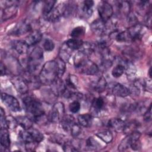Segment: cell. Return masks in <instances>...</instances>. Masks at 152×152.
<instances>
[{
  "label": "cell",
  "mask_w": 152,
  "mask_h": 152,
  "mask_svg": "<svg viewBox=\"0 0 152 152\" xmlns=\"http://www.w3.org/2000/svg\"><path fill=\"white\" fill-rule=\"evenodd\" d=\"M74 64L78 72L88 75H94L99 71L97 65L90 59L89 56L79 50L74 58Z\"/></svg>",
  "instance_id": "6da1fadb"
},
{
  "label": "cell",
  "mask_w": 152,
  "mask_h": 152,
  "mask_svg": "<svg viewBox=\"0 0 152 152\" xmlns=\"http://www.w3.org/2000/svg\"><path fill=\"white\" fill-rule=\"evenodd\" d=\"M23 103L25 110L29 114L33 122L39 123L45 116V111L40 102L30 96H25L23 99Z\"/></svg>",
  "instance_id": "7a4b0ae2"
},
{
  "label": "cell",
  "mask_w": 152,
  "mask_h": 152,
  "mask_svg": "<svg viewBox=\"0 0 152 152\" xmlns=\"http://www.w3.org/2000/svg\"><path fill=\"white\" fill-rule=\"evenodd\" d=\"M38 77L40 82L45 85H51L59 78L58 68L56 61L46 62L42 66Z\"/></svg>",
  "instance_id": "3957f363"
},
{
  "label": "cell",
  "mask_w": 152,
  "mask_h": 152,
  "mask_svg": "<svg viewBox=\"0 0 152 152\" xmlns=\"http://www.w3.org/2000/svg\"><path fill=\"white\" fill-rule=\"evenodd\" d=\"M43 61V51L40 47H36L30 53L27 61V70L31 74L36 72Z\"/></svg>",
  "instance_id": "277c9868"
},
{
  "label": "cell",
  "mask_w": 152,
  "mask_h": 152,
  "mask_svg": "<svg viewBox=\"0 0 152 152\" xmlns=\"http://www.w3.org/2000/svg\"><path fill=\"white\" fill-rule=\"evenodd\" d=\"M97 11L100 19L104 22L109 21L113 14L112 6L107 1H100L97 6Z\"/></svg>",
  "instance_id": "5b68a950"
},
{
  "label": "cell",
  "mask_w": 152,
  "mask_h": 152,
  "mask_svg": "<svg viewBox=\"0 0 152 152\" xmlns=\"http://www.w3.org/2000/svg\"><path fill=\"white\" fill-rule=\"evenodd\" d=\"M64 113L65 110L64 104L61 102H58L53 105L49 113L48 119L50 122L56 123L61 121L64 116Z\"/></svg>",
  "instance_id": "8992f818"
},
{
  "label": "cell",
  "mask_w": 152,
  "mask_h": 152,
  "mask_svg": "<svg viewBox=\"0 0 152 152\" xmlns=\"http://www.w3.org/2000/svg\"><path fill=\"white\" fill-rule=\"evenodd\" d=\"M2 102L11 111L16 112L21 110V107L18 100L14 96L7 93H2L1 95Z\"/></svg>",
  "instance_id": "52a82bcc"
},
{
  "label": "cell",
  "mask_w": 152,
  "mask_h": 152,
  "mask_svg": "<svg viewBox=\"0 0 152 152\" xmlns=\"http://www.w3.org/2000/svg\"><path fill=\"white\" fill-rule=\"evenodd\" d=\"M11 81L18 93L25 94L28 91V83L23 77L14 76L11 78Z\"/></svg>",
  "instance_id": "ba28073f"
},
{
  "label": "cell",
  "mask_w": 152,
  "mask_h": 152,
  "mask_svg": "<svg viewBox=\"0 0 152 152\" xmlns=\"http://www.w3.org/2000/svg\"><path fill=\"white\" fill-rule=\"evenodd\" d=\"M9 2V1H8ZM17 5L15 2L11 1L5 7L4 10H1V20H6L13 17L17 12Z\"/></svg>",
  "instance_id": "9c48e42d"
},
{
  "label": "cell",
  "mask_w": 152,
  "mask_h": 152,
  "mask_svg": "<svg viewBox=\"0 0 152 152\" xmlns=\"http://www.w3.org/2000/svg\"><path fill=\"white\" fill-rule=\"evenodd\" d=\"M66 4L61 3L54 7L52 11L46 16L45 18L50 21H56L59 19L62 15L65 14Z\"/></svg>",
  "instance_id": "30bf717a"
},
{
  "label": "cell",
  "mask_w": 152,
  "mask_h": 152,
  "mask_svg": "<svg viewBox=\"0 0 152 152\" xmlns=\"http://www.w3.org/2000/svg\"><path fill=\"white\" fill-rule=\"evenodd\" d=\"M92 31L100 36H102L106 33V24L101 19H97L93 21L90 25Z\"/></svg>",
  "instance_id": "8fae6325"
},
{
  "label": "cell",
  "mask_w": 152,
  "mask_h": 152,
  "mask_svg": "<svg viewBox=\"0 0 152 152\" xmlns=\"http://www.w3.org/2000/svg\"><path fill=\"white\" fill-rule=\"evenodd\" d=\"M111 91L113 95L120 97H125L131 94L129 88L120 83L115 84L112 87Z\"/></svg>",
  "instance_id": "7c38bea8"
},
{
  "label": "cell",
  "mask_w": 152,
  "mask_h": 152,
  "mask_svg": "<svg viewBox=\"0 0 152 152\" xmlns=\"http://www.w3.org/2000/svg\"><path fill=\"white\" fill-rule=\"evenodd\" d=\"M31 30L30 24L26 21H22L18 23L12 30V34L15 36H21Z\"/></svg>",
  "instance_id": "4fadbf2b"
},
{
  "label": "cell",
  "mask_w": 152,
  "mask_h": 152,
  "mask_svg": "<svg viewBox=\"0 0 152 152\" xmlns=\"http://www.w3.org/2000/svg\"><path fill=\"white\" fill-rule=\"evenodd\" d=\"M105 102L103 97H99L94 98L91 102V110L94 115H100L104 110Z\"/></svg>",
  "instance_id": "5bb4252c"
},
{
  "label": "cell",
  "mask_w": 152,
  "mask_h": 152,
  "mask_svg": "<svg viewBox=\"0 0 152 152\" xmlns=\"http://www.w3.org/2000/svg\"><path fill=\"white\" fill-rule=\"evenodd\" d=\"M42 39V34L39 30H34L26 38L24 41L29 46H34L39 43Z\"/></svg>",
  "instance_id": "9a60e30c"
},
{
  "label": "cell",
  "mask_w": 152,
  "mask_h": 152,
  "mask_svg": "<svg viewBox=\"0 0 152 152\" xmlns=\"http://www.w3.org/2000/svg\"><path fill=\"white\" fill-rule=\"evenodd\" d=\"M11 46L12 49L19 55H24L28 51L29 46L24 40H14Z\"/></svg>",
  "instance_id": "2e32d148"
},
{
  "label": "cell",
  "mask_w": 152,
  "mask_h": 152,
  "mask_svg": "<svg viewBox=\"0 0 152 152\" xmlns=\"http://www.w3.org/2000/svg\"><path fill=\"white\" fill-rule=\"evenodd\" d=\"M125 125V122L121 118H112L107 122L108 128L116 132H122Z\"/></svg>",
  "instance_id": "e0dca14e"
},
{
  "label": "cell",
  "mask_w": 152,
  "mask_h": 152,
  "mask_svg": "<svg viewBox=\"0 0 152 152\" xmlns=\"http://www.w3.org/2000/svg\"><path fill=\"white\" fill-rule=\"evenodd\" d=\"M75 121L73 116L71 115H65L61 120V125L64 130L70 132V131L75 124Z\"/></svg>",
  "instance_id": "ac0fdd59"
},
{
  "label": "cell",
  "mask_w": 152,
  "mask_h": 152,
  "mask_svg": "<svg viewBox=\"0 0 152 152\" xmlns=\"http://www.w3.org/2000/svg\"><path fill=\"white\" fill-rule=\"evenodd\" d=\"M116 7L118 12L122 15L127 16L130 12L131 4L126 1H119L116 2Z\"/></svg>",
  "instance_id": "d6986e66"
},
{
  "label": "cell",
  "mask_w": 152,
  "mask_h": 152,
  "mask_svg": "<svg viewBox=\"0 0 152 152\" xmlns=\"http://www.w3.org/2000/svg\"><path fill=\"white\" fill-rule=\"evenodd\" d=\"M0 142L1 148L5 150L8 149L10 147V138L7 128H2L0 131Z\"/></svg>",
  "instance_id": "ffe728a7"
},
{
  "label": "cell",
  "mask_w": 152,
  "mask_h": 152,
  "mask_svg": "<svg viewBox=\"0 0 152 152\" xmlns=\"http://www.w3.org/2000/svg\"><path fill=\"white\" fill-rule=\"evenodd\" d=\"M17 122L24 129H28L33 127V121L30 118L25 116H19L16 118Z\"/></svg>",
  "instance_id": "44dd1931"
},
{
  "label": "cell",
  "mask_w": 152,
  "mask_h": 152,
  "mask_svg": "<svg viewBox=\"0 0 152 152\" xmlns=\"http://www.w3.org/2000/svg\"><path fill=\"white\" fill-rule=\"evenodd\" d=\"M78 124L83 127H90L93 122V116L91 114L84 113L78 116Z\"/></svg>",
  "instance_id": "7402d4cb"
},
{
  "label": "cell",
  "mask_w": 152,
  "mask_h": 152,
  "mask_svg": "<svg viewBox=\"0 0 152 152\" xmlns=\"http://www.w3.org/2000/svg\"><path fill=\"white\" fill-rule=\"evenodd\" d=\"M136 68L134 65V64L129 61V60L126 61L125 64V72L128 77L131 81H134L135 79V74H136Z\"/></svg>",
  "instance_id": "603a6c76"
},
{
  "label": "cell",
  "mask_w": 152,
  "mask_h": 152,
  "mask_svg": "<svg viewBox=\"0 0 152 152\" xmlns=\"http://www.w3.org/2000/svg\"><path fill=\"white\" fill-rule=\"evenodd\" d=\"M126 60L119 62L112 69V75L115 78L120 77L125 72V64Z\"/></svg>",
  "instance_id": "cb8c5ba5"
},
{
  "label": "cell",
  "mask_w": 152,
  "mask_h": 152,
  "mask_svg": "<svg viewBox=\"0 0 152 152\" xmlns=\"http://www.w3.org/2000/svg\"><path fill=\"white\" fill-rule=\"evenodd\" d=\"M107 86V83L105 78L103 77L98 78L95 81L92 83V87L94 90L97 92L103 91Z\"/></svg>",
  "instance_id": "d4e9b609"
},
{
  "label": "cell",
  "mask_w": 152,
  "mask_h": 152,
  "mask_svg": "<svg viewBox=\"0 0 152 152\" xmlns=\"http://www.w3.org/2000/svg\"><path fill=\"white\" fill-rule=\"evenodd\" d=\"M139 126L140 124L136 121H131L127 123L125 122L122 132L125 134L129 135L136 131H138L137 129L139 128Z\"/></svg>",
  "instance_id": "484cf974"
},
{
  "label": "cell",
  "mask_w": 152,
  "mask_h": 152,
  "mask_svg": "<svg viewBox=\"0 0 152 152\" xmlns=\"http://www.w3.org/2000/svg\"><path fill=\"white\" fill-rule=\"evenodd\" d=\"M81 10L84 15L86 17H89L93 13V7L94 5V2L91 0L84 1L82 4Z\"/></svg>",
  "instance_id": "4316f807"
},
{
  "label": "cell",
  "mask_w": 152,
  "mask_h": 152,
  "mask_svg": "<svg viewBox=\"0 0 152 152\" xmlns=\"http://www.w3.org/2000/svg\"><path fill=\"white\" fill-rule=\"evenodd\" d=\"M83 42L80 39H75L71 38L68 40L65 44L72 50H78L81 48L83 44Z\"/></svg>",
  "instance_id": "83f0119b"
},
{
  "label": "cell",
  "mask_w": 152,
  "mask_h": 152,
  "mask_svg": "<svg viewBox=\"0 0 152 152\" xmlns=\"http://www.w3.org/2000/svg\"><path fill=\"white\" fill-rule=\"evenodd\" d=\"M96 135L104 142L108 144L113 140V134L109 130H104L96 133Z\"/></svg>",
  "instance_id": "f1b7e54d"
},
{
  "label": "cell",
  "mask_w": 152,
  "mask_h": 152,
  "mask_svg": "<svg viewBox=\"0 0 152 152\" xmlns=\"http://www.w3.org/2000/svg\"><path fill=\"white\" fill-rule=\"evenodd\" d=\"M56 3L55 1L49 0L44 2L42 7V14L44 17H46L54 8L55 4Z\"/></svg>",
  "instance_id": "f546056e"
},
{
  "label": "cell",
  "mask_w": 152,
  "mask_h": 152,
  "mask_svg": "<svg viewBox=\"0 0 152 152\" xmlns=\"http://www.w3.org/2000/svg\"><path fill=\"white\" fill-rule=\"evenodd\" d=\"M72 50L70 49L65 43H64V46H63L59 51V58H60L61 59H62L64 62H67L70 56H71V51Z\"/></svg>",
  "instance_id": "4dcf8cb0"
},
{
  "label": "cell",
  "mask_w": 152,
  "mask_h": 152,
  "mask_svg": "<svg viewBox=\"0 0 152 152\" xmlns=\"http://www.w3.org/2000/svg\"><path fill=\"white\" fill-rule=\"evenodd\" d=\"M27 130H28V131L30 132L33 140L36 143L39 144V142H40L42 141L43 140L44 136L42 134V132H40L39 130H37L33 127H31V128H30Z\"/></svg>",
  "instance_id": "1f68e13d"
},
{
  "label": "cell",
  "mask_w": 152,
  "mask_h": 152,
  "mask_svg": "<svg viewBox=\"0 0 152 152\" xmlns=\"http://www.w3.org/2000/svg\"><path fill=\"white\" fill-rule=\"evenodd\" d=\"M86 31V29L83 26H78L75 27L71 33V36L72 38L80 39V37L83 36Z\"/></svg>",
  "instance_id": "d6a6232c"
},
{
  "label": "cell",
  "mask_w": 152,
  "mask_h": 152,
  "mask_svg": "<svg viewBox=\"0 0 152 152\" xmlns=\"http://www.w3.org/2000/svg\"><path fill=\"white\" fill-rule=\"evenodd\" d=\"M55 61L57 63L58 68V77L59 78H61V77L63 76L65 71V62H64L59 57L56 58Z\"/></svg>",
  "instance_id": "836d02e7"
},
{
  "label": "cell",
  "mask_w": 152,
  "mask_h": 152,
  "mask_svg": "<svg viewBox=\"0 0 152 152\" xmlns=\"http://www.w3.org/2000/svg\"><path fill=\"white\" fill-rule=\"evenodd\" d=\"M86 147L89 150H96L99 147V144L93 137H91L86 140Z\"/></svg>",
  "instance_id": "e575fe53"
},
{
  "label": "cell",
  "mask_w": 152,
  "mask_h": 152,
  "mask_svg": "<svg viewBox=\"0 0 152 152\" xmlns=\"http://www.w3.org/2000/svg\"><path fill=\"white\" fill-rule=\"evenodd\" d=\"M81 107L80 103L78 100H73L69 105V109L73 113H77Z\"/></svg>",
  "instance_id": "d590c367"
},
{
  "label": "cell",
  "mask_w": 152,
  "mask_h": 152,
  "mask_svg": "<svg viewBox=\"0 0 152 152\" xmlns=\"http://www.w3.org/2000/svg\"><path fill=\"white\" fill-rule=\"evenodd\" d=\"M81 126L78 123H77V122L75 123V124L73 125V126L72 127L70 131V134L72 135V137H77L81 134Z\"/></svg>",
  "instance_id": "8d00e7d4"
},
{
  "label": "cell",
  "mask_w": 152,
  "mask_h": 152,
  "mask_svg": "<svg viewBox=\"0 0 152 152\" xmlns=\"http://www.w3.org/2000/svg\"><path fill=\"white\" fill-rule=\"evenodd\" d=\"M43 46L46 51H52L55 48V43L51 39H46L43 42Z\"/></svg>",
  "instance_id": "74e56055"
},
{
  "label": "cell",
  "mask_w": 152,
  "mask_h": 152,
  "mask_svg": "<svg viewBox=\"0 0 152 152\" xmlns=\"http://www.w3.org/2000/svg\"><path fill=\"white\" fill-rule=\"evenodd\" d=\"M0 126L1 129L2 128H8L7 121V118L5 115V112L3 109L1 108V112H0Z\"/></svg>",
  "instance_id": "f35d334b"
},
{
  "label": "cell",
  "mask_w": 152,
  "mask_h": 152,
  "mask_svg": "<svg viewBox=\"0 0 152 152\" xmlns=\"http://www.w3.org/2000/svg\"><path fill=\"white\" fill-rule=\"evenodd\" d=\"M129 147V143L128 140V137L126 136L120 143L118 145V150L120 151H123L126 150L127 148Z\"/></svg>",
  "instance_id": "ab89813d"
},
{
  "label": "cell",
  "mask_w": 152,
  "mask_h": 152,
  "mask_svg": "<svg viewBox=\"0 0 152 152\" xmlns=\"http://www.w3.org/2000/svg\"><path fill=\"white\" fill-rule=\"evenodd\" d=\"M62 148L65 151H77L78 149L69 142H65L62 144Z\"/></svg>",
  "instance_id": "60d3db41"
},
{
  "label": "cell",
  "mask_w": 152,
  "mask_h": 152,
  "mask_svg": "<svg viewBox=\"0 0 152 152\" xmlns=\"http://www.w3.org/2000/svg\"><path fill=\"white\" fill-rule=\"evenodd\" d=\"M7 125L8 127L11 129H15L18 125V123L17 122V120L15 118H12V116L7 117Z\"/></svg>",
  "instance_id": "b9f144b4"
},
{
  "label": "cell",
  "mask_w": 152,
  "mask_h": 152,
  "mask_svg": "<svg viewBox=\"0 0 152 152\" xmlns=\"http://www.w3.org/2000/svg\"><path fill=\"white\" fill-rule=\"evenodd\" d=\"M144 120L145 122H150L151 120V104H150L149 107L147 108L146 111L144 112Z\"/></svg>",
  "instance_id": "7bdbcfd3"
},
{
  "label": "cell",
  "mask_w": 152,
  "mask_h": 152,
  "mask_svg": "<svg viewBox=\"0 0 152 152\" xmlns=\"http://www.w3.org/2000/svg\"><path fill=\"white\" fill-rule=\"evenodd\" d=\"M144 21L145 23L147 25V26L150 28H151V10L148 11L145 15V18H144Z\"/></svg>",
  "instance_id": "ee69618b"
},
{
  "label": "cell",
  "mask_w": 152,
  "mask_h": 152,
  "mask_svg": "<svg viewBox=\"0 0 152 152\" xmlns=\"http://www.w3.org/2000/svg\"><path fill=\"white\" fill-rule=\"evenodd\" d=\"M0 68H1V75L4 76L7 74V68L5 66V65L2 62V61L1 62L0 64Z\"/></svg>",
  "instance_id": "f6af8a7d"
},
{
  "label": "cell",
  "mask_w": 152,
  "mask_h": 152,
  "mask_svg": "<svg viewBox=\"0 0 152 152\" xmlns=\"http://www.w3.org/2000/svg\"><path fill=\"white\" fill-rule=\"evenodd\" d=\"M148 73H149V76H150V77L151 78V68H150V69H149V71H148Z\"/></svg>",
  "instance_id": "bcb514c9"
}]
</instances>
